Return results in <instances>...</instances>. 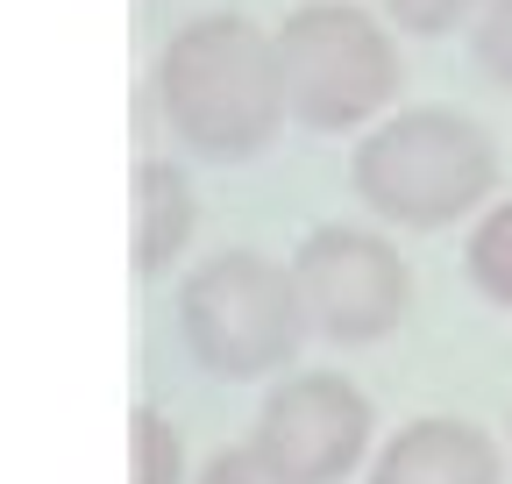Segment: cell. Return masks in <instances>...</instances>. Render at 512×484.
Here are the masks:
<instances>
[{
	"mask_svg": "<svg viewBox=\"0 0 512 484\" xmlns=\"http://www.w3.org/2000/svg\"><path fill=\"white\" fill-rule=\"evenodd\" d=\"M157 114L164 129L214 164H249L264 157L278 121H285V86H278V43L242 22V15H200L157 50Z\"/></svg>",
	"mask_w": 512,
	"mask_h": 484,
	"instance_id": "cell-1",
	"label": "cell"
},
{
	"mask_svg": "<svg viewBox=\"0 0 512 484\" xmlns=\"http://www.w3.org/2000/svg\"><path fill=\"white\" fill-rule=\"evenodd\" d=\"M349 186L377 221L399 228H448L498 186L491 129L463 107H399L370 129L349 157Z\"/></svg>",
	"mask_w": 512,
	"mask_h": 484,
	"instance_id": "cell-2",
	"label": "cell"
},
{
	"mask_svg": "<svg viewBox=\"0 0 512 484\" xmlns=\"http://www.w3.org/2000/svg\"><path fill=\"white\" fill-rule=\"evenodd\" d=\"M306 307L292 264H271L256 250H221L178 278V335L207 378L249 385L264 371H285L306 342Z\"/></svg>",
	"mask_w": 512,
	"mask_h": 484,
	"instance_id": "cell-3",
	"label": "cell"
},
{
	"mask_svg": "<svg viewBox=\"0 0 512 484\" xmlns=\"http://www.w3.org/2000/svg\"><path fill=\"white\" fill-rule=\"evenodd\" d=\"M278 43V86L285 114L306 129H356L399 93V43L363 15L356 0H306L285 15Z\"/></svg>",
	"mask_w": 512,
	"mask_h": 484,
	"instance_id": "cell-4",
	"label": "cell"
},
{
	"mask_svg": "<svg viewBox=\"0 0 512 484\" xmlns=\"http://www.w3.org/2000/svg\"><path fill=\"white\" fill-rule=\"evenodd\" d=\"M292 285H299V307L306 321L328 335V342H377L392 335L406 299H413V271L406 257L384 242L377 228H313L299 250H292Z\"/></svg>",
	"mask_w": 512,
	"mask_h": 484,
	"instance_id": "cell-5",
	"label": "cell"
},
{
	"mask_svg": "<svg viewBox=\"0 0 512 484\" xmlns=\"http://www.w3.org/2000/svg\"><path fill=\"white\" fill-rule=\"evenodd\" d=\"M256 449L292 484H342L370 449V399L342 371H299L256 413Z\"/></svg>",
	"mask_w": 512,
	"mask_h": 484,
	"instance_id": "cell-6",
	"label": "cell"
},
{
	"mask_svg": "<svg viewBox=\"0 0 512 484\" xmlns=\"http://www.w3.org/2000/svg\"><path fill=\"white\" fill-rule=\"evenodd\" d=\"M370 484H498V442L470 420H413L384 442Z\"/></svg>",
	"mask_w": 512,
	"mask_h": 484,
	"instance_id": "cell-7",
	"label": "cell"
},
{
	"mask_svg": "<svg viewBox=\"0 0 512 484\" xmlns=\"http://www.w3.org/2000/svg\"><path fill=\"white\" fill-rule=\"evenodd\" d=\"M192 221H200V193H192L185 164L143 157L128 178V264H136V278H164L171 257H185Z\"/></svg>",
	"mask_w": 512,
	"mask_h": 484,
	"instance_id": "cell-8",
	"label": "cell"
},
{
	"mask_svg": "<svg viewBox=\"0 0 512 484\" xmlns=\"http://www.w3.org/2000/svg\"><path fill=\"white\" fill-rule=\"evenodd\" d=\"M128 484H185V442L157 406L128 413Z\"/></svg>",
	"mask_w": 512,
	"mask_h": 484,
	"instance_id": "cell-9",
	"label": "cell"
},
{
	"mask_svg": "<svg viewBox=\"0 0 512 484\" xmlns=\"http://www.w3.org/2000/svg\"><path fill=\"white\" fill-rule=\"evenodd\" d=\"M470 278L484 299H498V307H512V200H498L477 228H470V250H463Z\"/></svg>",
	"mask_w": 512,
	"mask_h": 484,
	"instance_id": "cell-10",
	"label": "cell"
},
{
	"mask_svg": "<svg viewBox=\"0 0 512 484\" xmlns=\"http://www.w3.org/2000/svg\"><path fill=\"white\" fill-rule=\"evenodd\" d=\"M470 43H477V65L512 93V0H484L477 8V29H470Z\"/></svg>",
	"mask_w": 512,
	"mask_h": 484,
	"instance_id": "cell-11",
	"label": "cell"
},
{
	"mask_svg": "<svg viewBox=\"0 0 512 484\" xmlns=\"http://www.w3.org/2000/svg\"><path fill=\"white\" fill-rule=\"evenodd\" d=\"M384 15H392L406 36H448L456 22L477 15V0H377Z\"/></svg>",
	"mask_w": 512,
	"mask_h": 484,
	"instance_id": "cell-12",
	"label": "cell"
},
{
	"mask_svg": "<svg viewBox=\"0 0 512 484\" xmlns=\"http://www.w3.org/2000/svg\"><path fill=\"white\" fill-rule=\"evenodd\" d=\"M200 484H292L256 442H242V449H221V456H207V470H200Z\"/></svg>",
	"mask_w": 512,
	"mask_h": 484,
	"instance_id": "cell-13",
	"label": "cell"
}]
</instances>
